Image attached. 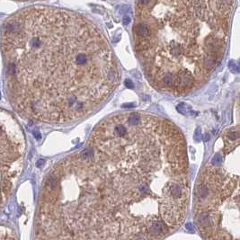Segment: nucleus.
I'll use <instances>...</instances> for the list:
<instances>
[{"mask_svg": "<svg viewBox=\"0 0 240 240\" xmlns=\"http://www.w3.org/2000/svg\"><path fill=\"white\" fill-rule=\"evenodd\" d=\"M222 154L200 174L193 198L195 225L206 239H239V173L227 166V154L239 142L238 127L227 131Z\"/></svg>", "mask_w": 240, "mask_h": 240, "instance_id": "obj_3", "label": "nucleus"}, {"mask_svg": "<svg viewBox=\"0 0 240 240\" xmlns=\"http://www.w3.org/2000/svg\"><path fill=\"white\" fill-rule=\"evenodd\" d=\"M25 137L16 119L0 109V210L19 179L25 157Z\"/></svg>", "mask_w": 240, "mask_h": 240, "instance_id": "obj_4", "label": "nucleus"}, {"mask_svg": "<svg viewBox=\"0 0 240 240\" xmlns=\"http://www.w3.org/2000/svg\"><path fill=\"white\" fill-rule=\"evenodd\" d=\"M0 42L11 101L33 120L62 124L85 118L120 82L106 39L72 12L21 10L4 22Z\"/></svg>", "mask_w": 240, "mask_h": 240, "instance_id": "obj_2", "label": "nucleus"}, {"mask_svg": "<svg viewBox=\"0 0 240 240\" xmlns=\"http://www.w3.org/2000/svg\"><path fill=\"white\" fill-rule=\"evenodd\" d=\"M129 22H130V18H129L128 15H125V17L123 18V23H124V24H128Z\"/></svg>", "mask_w": 240, "mask_h": 240, "instance_id": "obj_5", "label": "nucleus"}, {"mask_svg": "<svg viewBox=\"0 0 240 240\" xmlns=\"http://www.w3.org/2000/svg\"><path fill=\"white\" fill-rule=\"evenodd\" d=\"M189 196L180 130L156 115L116 114L95 128L82 150L49 172L36 238L162 239L183 223Z\"/></svg>", "mask_w": 240, "mask_h": 240, "instance_id": "obj_1", "label": "nucleus"}]
</instances>
